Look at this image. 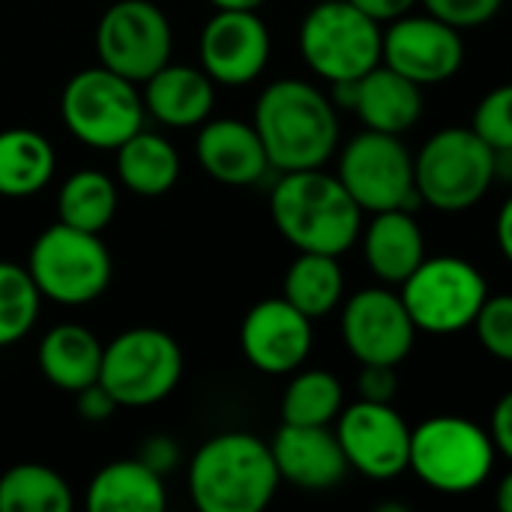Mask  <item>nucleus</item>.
Returning <instances> with one entry per match:
<instances>
[{"instance_id":"nucleus-1","label":"nucleus","mask_w":512,"mask_h":512,"mask_svg":"<svg viewBox=\"0 0 512 512\" xmlns=\"http://www.w3.org/2000/svg\"><path fill=\"white\" fill-rule=\"evenodd\" d=\"M258 129L270 168L306 171L324 168L339 147V117L333 99L309 81L279 78L255 102Z\"/></svg>"},{"instance_id":"nucleus-2","label":"nucleus","mask_w":512,"mask_h":512,"mask_svg":"<svg viewBox=\"0 0 512 512\" xmlns=\"http://www.w3.org/2000/svg\"><path fill=\"white\" fill-rule=\"evenodd\" d=\"M276 231L297 252L345 255L363 231V210L336 174L324 168L285 171L270 192Z\"/></svg>"},{"instance_id":"nucleus-3","label":"nucleus","mask_w":512,"mask_h":512,"mask_svg":"<svg viewBox=\"0 0 512 512\" xmlns=\"http://www.w3.org/2000/svg\"><path fill=\"white\" fill-rule=\"evenodd\" d=\"M282 477L270 444L249 432L207 438L189 465V495L201 512H261Z\"/></svg>"},{"instance_id":"nucleus-4","label":"nucleus","mask_w":512,"mask_h":512,"mask_svg":"<svg viewBox=\"0 0 512 512\" xmlns=\"http://www.w3.org/2000/svg\"><path fill=\"white\" fill-rule=\"evenodd\" d=\"M495 177V150L468 126H447L435 132L414 156L417 195L441 213L477 207Z\"/></svg>"},{"instance_id":"nucleus-5","label":"nucleus","mask_w":512,"mask_h":512,"mask_svg":"<svg viewBox=\"0 0 512 512\" xmlns=\"http://www.w3.org/2000/svg\"><path fill=\"white\" fill-rule=\"evenodd\" d=\"M111 270V252L102 237L63 222L45 228L27 255V273L42 300L72 309L96 303L111 285Z\"/></svg>"},{"instance_id":"nucleus-6","label":"nucleus","mask_w":512,"mask_h":512,"mask_svg":"<svg viewBox=\"0 0 512 512\" xmlns=\"http://www.w3.org/2000/svg\"><path fill=\"white\" fill-rule=\"evenodd\" d=\"M495 453V441L486 429L465 417L441 414L411 429L408 471L441 495H468L489 480Z\"/></svg>"},{"instance_id":"nucleus-7","label":"nucleus","mask_w":512,"mask_h":512,"mask_svg":"<svg viewBox=\"0 0 512 512\" xmlns=\"http://www.w3.org/2000/svg\"><path fill=\"white\" fill-rule=\"evenodd\" d=\"M297 42L306 66L336 84L357 81L381 63L384 30L351 0H321L306 12Z\"/></svg>"},{"instance_id":"nucleus-8","label":"nucleus","mask_w":512,"mask_h":512,"mask_svg":"<svg viewBox=\"0 0 512 512\" xmlns=\"http://www.w3.org/2000/svg\"><path fill=\"white\" fill-rule=\"evenodd\" d=\"M60 117L81 144L117 150L144 126V96L135 81L99 63L66 81L60 93Z\"/></svg>"},{"instance_id":"nucleus-9","label":"nucleus","mask_w":512,"mask_h":512,"mask_svg":"<svg viewBox=\"0 0 512 512\" xmlns=\"http://www.w3.org/2000/svg\"><path fill=\"white\" fill-rule=\"evenodd\" d=\"M183 378V351L159 327H132L102 348L99 384L120 408H150L168 399Z\"/></svg>"},{"instance_id":"nucleus-10","label":"nucleus","mask_w":512,"mask_h":512,"mask_svg":"<svg viewBox=\"0 0 512 512\" xmlns=\"http://www.w3.org/2000/svg\"><path fill=\"white\" fill-rule=\"evenodd\" d=\"M399 288L414 327L432 336H453L474 327L489 297L486 276L456 255L423 258Z\"/></svg>"},{"instance_id":"nucleus-11","label":"nucleus","mask_w":512,"mask_h":512,"mask_svg":"<svg viewBox=\"0 0 512 512\" xmlns=\"http://www.w3.org/2000/svg\"><path fill=\"white\" fill-rule=\"evenodd\" d=\"M336 177L363 213L417 210L423 204L414 183V156L402 135L375 129L354 135L339 153Z\"/></svg>"},{"instance_id":"nucleus-12","label":"nucleus","mask_w":512,"mask_h":512,"mask_svg":"<svg viewBox=\"0 0 512 512\" xmlns=\"http://www.w3.org/2000/svg\"><path fill=\"white\" fill-rule=\"evenodd\" d=\"M174 30L168 15L150 0H117L96 24V54L111 72L144 84L171 63Z\"/></svg>"},{"instance_id":"nucleus-13","label":"nucleus","mask_w":512,"mask_h":512,"mask_svg":"<svg viewBox=\"0 0 512 512\" xmlns=\"http://www.w3.org/2000/svg\"><path fill=\"white\" fill-rule=\"evenodd\" d=\"M348 468L369 480H396L411 465V429L393 402H354L336 417Z\"/></svg>"},{"instance_id":"nucleus-14","label":"nucleus","mask_w":512,"mask_h":512,"mask_svg":"<svg viewBox=\"0 0 512 512\" xmlns=\"http://www.w3.org/2000/svg\"><path fill=\"white\" fill-rule=\"evenodd\" d=\"M381 63L420 87L450 81L465 63L462 30L423 12L399 15L384 30Z\"/></svg>"},{"instance_id":"nucleus-15","label":"nucleus","mask_w":512,"mask_h":512,"mask_svg":"<svg viewBox=\"0 0 512 512\" xmlns=\"http://www.w3.org/2000/svg\"><path fill=\"white\" fill-rule=\"evenodd\" d=\"M414 339L417 327L402 303V294L390 288H363L345 300L342 342L360 366H399L411 354Z\"/></svg>"},{"instance_id":"nucleus-16","label":"nucleus","mask_w":512,"mask_h":512,"mask_svg":"<svg viewBox=\"0 0 512 512\" xmlns=\"http://www.w3.org/2000/svg\"><path fill=\"white\" fill-rule=\"evenodd\" d=\"M201 69L222 87L252 84L270 60V30L255 9H216L198 39Z\"/></svg>"},{"instance_id":"nucleus-17","label":"nucleus","mask_w":512,"mask_h":512,"mask_svg":"<svg viewBox=\"0 0 512 512\" xmlns=\"http://www.w3.org/2000/svg\"><path fill=\"white\" fill-rule=\"evenodd\" d=\"M312 318L285 297L255 303L240 324V351L264 375H294L312 351Z\"/></svg>"},{"instance_id":"nucleus-18","label":"nucleus","mask_w":512,"mask_h":512,"mask_svg":"<svg viewBox=\"0 0 512 512\" xmlns=\"http://www.w3.org/2000/svg\"><path fill=\"white\" fill-rule=\"evenodd\" d=\"M279 477L303 492L336 489L348 474V459L330 426H291L282 423L270 441Z\"/></svg>"},{"instance_id":"nucleus-19","label":"nucleus","mask_w":512,"mask_h":512,"mask_svg":"<svg viewBox=\"0 0 512 512\" xmlns=\"http://www.w3.org/2000/svg\"><path fill=\"white\" fill-rule=\"evenodd\" d=\"M195 156L198 165L225 186H255L270 171L258 129L234 117L204 120L195 138Z\"/></svg>"},{"instance_id":"nucleus-20","label":"nucleus","mask_w":512,"mask_h":512,"mask_svg":"<svg viewBox=\"0 0 512 512\" xmlns=\"http://www.w3.org/2000/svg\"><path fill=\"white\" fill-rule=\"evenodd\" d=\"M213 99L216 81L204 69L183 63H165L144 81V111L171 129L201 126L213 111Z\"/></svg>"},{"instance_id":"nucleus-21","label":"nucleus","mask_w":512,"mask_h":512,"mask_svg":"<svg viewBox=\"0 0 512 512\" xmlns=\"http://www.w3.org/2000/svg\"><path fill=\"white\" fill-rule=\"evenodd\" d=\"M363 234V255L369 270L384 285H402L426 258V237L414 210H381Z\"/></svg>"},{"instance_id":"nucleus-22","label":"nucleus","mask_w":512,"mask_h":512,"mask_svg":"<svg viewBox=\"0 0 512 512\" xmlns=\"http://www.w3.org/2000/svg\"><path fill=\"white\" fill-rule=\"evenodd\" d=\"M354 114L363 120L366 129L405 135L423 117V87L378 63L357 81Z\"/></svg>"},{"instance_id":"nucleus-23","label":"nucleus","mask_w":512,"mask_h":512,"mask_svg":"<svg viewBox=\"0 0 512 512\" xmlns=\"http://www.w3.org/2000/svg\"><path fill=\"white\" fill-rule=\"evenodd\" d=\"M102 348L105 345L96 339L93 330L81 324H57L42 336L36 348V366L51 387L63 393H78L99 381Z\"/></svg>"},{"instance_id":"nucleus-24","label":"nucleus","mask_w":512,"mask_h":512,"mask_svg":"<svg viewBox=\"0 0 512 512\" xmlns=\"http://www.w3.org/2000/svg\"><path fill=\"white\" fill-rule=\"evenodd\" d=\"M165 504L168 492L162 474L147 468L138 456L108 462L84 492L87 512H162Z\"/></svg>"},{"instance_id":"nucleus-25","label":"nucleus","mask_w":512,"mask_h":512,"mask_svg":"<svg viewBox=\"0 0 512 512\" xmlns=\"http://www.w3.org/2000/svg\"><path fill=\"white\" fill-rule=\"evenodd\" d=\"M57 168L51 141L27 126L0 132V195L27 198L42 192Z\"/></svg>"},{"instance_id":"nucleus-26","label":"nucleus","mask_w":512,"mask_h":512,"mask_svg":"<svg viewBox=\"0 0 512 512\" xmlns=\"http://www.w3.org/2000/svg\"><path fill=\"white\" fill-rule=\"evenodd\" d=\"M117 177L135 195H165L180 177V153L165 135L141 126L117 147Z\"/></svg>"},{"instance_id":"nucleus-27","label":"nucleus","mask_w":512,"mask_h":512,"mask_svg":"<svg viewBox=\"0 0 512 512\" xmlns=\"http://www.w3.org/2000/svg\"><path fill=\"white\" fill-rule=\"evenodd\" d=\"M282 297L312 321L330 315L345 297L339 258L324 252H300L285 270Z\"/></svg>"},{"instance_id":"nucleus-28","label":"nucleus","mask_w":512,"mask_h":512,"mask_svg":"<svg viewBox=\"0 0 512 512\" xmlns=\"http://www.w3.org/2000/svg\"><path fill=\"white\" fill-rule=\"evenodd\" d=\"M117 213V183L96 171L81 168L69 174L57 192V219L63 225L102 234Z\"/></svg>"},{"instance_id":"nucleus-29","label":"nucleus","mask_w":512,"mask_h":512,"mask_svg":"<svg viewBox=\"0 0 512 512\" xmlns=\"http://www.w3.org/2000/svg\"><path fill=\"white\" fill-rule=\"evenodd\" d=\"M72 489L66 480L36 462L12 465L0 477V512H69Z\"/></svg>"},{"instance_id":"nucleus-30","label":"nucleus","mask_w":512,"mask_h":512,"mask_svg":"<svg viewBox=\"0 0 512 512\" xmlns=\"http://www.w3.org/2000/svg\"><path fill=\"white\" fill-rule=\"evenodd\" d=\"M345 408V390L333 372L306 369L291 378L282 396V423L330 426Z\"/></svg>"},{"instance_id":"nucleus-31","label":"nucleus","mask_w":512,"mask_h":512,"mask_svg":"<svg viewBox=\"0 0 512 512\" xmlns=\"http://www.w3.org/2000/svg\"><path fill=\"white\" fill-rule=\"evenodd\" d=\"M42 309V294L27 267L0 261V348L21 342Z\"/></svg>"},{"instance_id":"nucleus-32","label":"nucleus","mask_w":512,"mask_h":512,"mask_svg":"<svg viewBox=\"0 0 512 512\" xmlns=\"http://www.w3.org/2000/svg\"><path fill=\"white\" fill-rule=\"evenodd\" d=\"M471 129L495 150V153H510L512 150V84H501L489 90L477 111Z\"/></svg>"},{"instance_id":"nucleus-33","label":"nucleus","mask_w":512,"mask_h":512,"mask_svg":"<svg viewBox=\"0 0 512 512\" xmlns=\"http://www.w3.org/2000/svg\"><path fill=\"white\" fill-rule=\"evenodd\" d=\"M474 333L486 354L501 363H512V294H492L486 297Z\"/></svg>"},{"instance_id":"nucleus-34","label":"nucleus","mask_w":512,"mask_h":512,"mask_svg":"<svg viewBox=\"0 0 512 512\" xmlns=\"http://www.w3.org/2000/svg\"><path fill=\"white\" fill-rule=\"evenodd\" d=\"M420 3L429 15H435L459 30L489 24L504 6V0H420Z\"/></svg>"},{"instance_id":"nucleus-35","label":"nucleus","mask_w":512,"mask_h":512,"mask_svg":"<svg viewBox=\"0 0 512 512\" xmlns=\"http://www.w3.org/2000/svg\"><path fill=\"white\" fill-rule=\"evenodd\" d=\"M357 393L366 402H393L399 393V375L396 366L384 363H366L357 378Z\"/></svg>"},{"instance_id":"nucleus-36","label":"nucleus","mask_w":512,"mask_h":512,"mask_svg":"<svg viewBox=\"0 0 512 512\" xmlns=\"http://www.w3.org/2000/svg\"><path fill=\"white\" fill-rule=\"evenodd\" d=\"M75 396H78V414H81V420H87V423H105V420H111L114 411L120 408L117 399H114L99 381L90 384V387H84V390H78Z\"/></svg>"},{"instance_id":"nucleus-37","label":"nucleus","mask_w":512,"mask_h":512,"mask_svg":"<svg viewBox=\"0 0 512 512\" xmlns=\"http://www.w3.org/2000/svg\"><path fill=\"white\" fill-rule=\"evenodd\" d=\"M138 459H141L147 468H153L156 474H168V471H174V468L180 465V447H177V441L168 438V435H153V438H147V441L141 444Z\"/></svg>"},{"instance_id":"nucleus-38","label":"nucleus","mask_w":512,"mask_h":512,"mask_svg":"<svg viewBox=\"0 0 512 512\" xmlns=\"http://www.w3.org/2000/svg\"><path fill=\"white\" fill-rule=\"evenodd\" d=\"M492 441H495V450L504 453L512 462V390L504 393L492 411Z\"/></svg>"},{"instance_id":"nucleus-39","label":"nucleus","mask_w":512,"mask_h":512,"mask_svg":"<svg viewBox=\"0 0 512 512\" xmlns=\"http://www.w3.org/2000/svg\"><path fill=\"white\" fill-rule=\"evenodd\" d=\"M357 9L372 15L375 21H393L399 15H408L420 0H351Z\"/></svg>"},{"instance_id":"nucleus-40","label":"nucleus","mask_w":512,"mask_h":512,"mask_svg":"<svg viewBox=\"0 0 512 512\" xmlns=\"http://www.w3.org/2000/svg\"><path fill=\"white\" fill-rule=\"evenodd\" d=\"M495 237H498V249L501 255L512 264V195L504 201L501 213H498V225H495Z\"/></svg>"},{"instance_id":"nucleus-41","label":"nucleus","mask_w":512,"mask_h":512,"mask_svg":"<svg viewBox=\"0 0 512 512\" xmlns=\"http://www.w3.org/2000/svg\"><path fill=\"white\" fill-rule=\"evenodd\" d=\"M498 507H501V512H512V471L498 486Z\"/></svg>"},{"instance_id":"nucleus-42","label":"nucleus","mask_w":512,"mask_h":512,"mask_svg":"<svg viewBox=\"0 0 512 512\" xmlns=\"http://www.w3.org/2000/svg\"><path fill=\"white\" fill-rule=\"evenodd\" d=\"M216 9H258L264 0H210Z\"/></svg>"}]
</instances>
